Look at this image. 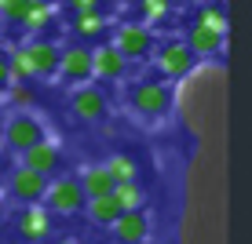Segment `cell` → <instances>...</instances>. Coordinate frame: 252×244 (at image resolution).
I'll list each match as a JSON object with an SVG mask.
<instances>
[{"label": "cell", "instance_id": "f546056e", "mask_svg": "<svg viewBox=\"0 0 252 244\" xmlns=\"http://www.w3.org/2000/svg\"><path fill=\"white\" fill-rule=\"evenodd\" d=\"M7 215H11V212H7V200L0 197V230H4V226H7Z\"/></svg>", "mask_w": 252, "mask_h": 244}, {"label": "cell", "instance_id": "ffe728a7", "mask_svg": "<svg viewBox=\"0 0 252 244\" xmlns=\"http://www.w3.org/2000/svg\"><path fill=\"white\" fill-rule=\"evenodd\" d=\"M106 171L114 175L117 186H121V182H139V161L132 153H114L106 161Z\"/></svg>", "mask_w": 252, "mask_h": 244}, {"label": "cell", "instance_id": "f1b7e54d", "mask_svg": "<svg viewBox=\"0 0 252 244\" xmlns=\"http://www.w3.org/2000/svg\"><path fill=\"white\" fill-rule=\"evenodd\" d=\"M7 171H11V161H4V157H0V190H4V179H7Z\"/></svg>", "mask_w": 252, "mask_h": 244}, {"label": "cell", "instance_id": "4316f807", "mask_svg": "<svg viewBox=\"0 0 252 244\" xmlns=\"http://www.w3.org/2000/svg\"><path fill=\"white\" fill-rule=\"evenodd\" d=\"M69 11H92V7H99V0H66Z\"/></svg>", "mask_w": 252, "mask_h": 244}, {"label": "cell", "instance_id": "ba28073f", "mask_svg": "<svg viewBox=\"0 0 252 244\" xmlns=\"http://www.w3.org/2000/svg\"><path fill=\"white\" fill-rule=\"evenodd\" d=\"M59 81L69 84V88H77V84H88L92 81V48L81 44V40H69L63 44L59 51Z\"/></svg>", "mask_w": 252, "mask_h": 244}, {"label": "cell", "instance_id": "4dcf8cb0", "mask_svg": "<svg viewBox=\"0 0 252 244\" xmlns=\"http://www.w3.org/2000/svg\"><path fill=\"white\" fill-rule=\"evenodd\" d=\"M0 146H4V135H0Z\"/></svg>", "mask_w": 252, "mask_h": 244}, {"label": "cell", "instance_id": "3957f363", "mask_svg": "<svg viewBox=\"0 0 252 244\" xmlns=\"http://www.w3.org/2000/svg\"><path fill=\"white\" fill-rule=\"evenodd\" d=\"M0 135H4L7 150H11L15 157H22L26 150H33L37 142L48 138V124L33 109H11V117L0 124Z\"/></svg>", "mask_w": 252, "mask_h": 244}, {"label": "cell", "instance_id": "6da1fadb", "mask_svg": "<svg viewBox=\"0 0 252 244\" xmlns=\"http://www.w3.org/2000/svg\"><path fill=\"white\" fill-rule=\"evenodd\" d=\"M128 109L135 113V117L143 120H164L172 109H176V88H172L168 81H161V77H150V81H135L132 91H128Z\"/></svg>", "mask_w": 252, "mask_h": 244}, {"label": "cell", "instance_id": "30bf717a", "mask_svg": "<svg viewBox=\"0 0 252 244\" xmlns=\"http://www.w3.org/2000/svg\"><path fill=\"white\" fill-rule=\"evenodd\" d=\"M69 113H73L81 124H99L102 117L110 113V102H106V91L95 88V84H77L69 88Z\"/></svg>", "mask_w": 252, "mask_h": 244}, {"label": "cell", "instance_id": "9c48e42d", "mask_svg": "<svg viewBox=\"0 0 252 244\" xmlns=\"http://www.w3.org/2000/svg\"><path fill=\"white\" fill-rule=\"evenodd\" d=\"M19 164L30 168V171H37V175H44V179H55V175L66 171V150H63V142H55V138L48 135L44 142H37L33 150H26L19 157Z\"/></svg>", "mask_w": 252, "mask_h": 244}, {"label": "cell", "instance_id": "484cf974", "mask_svg": "<svg viewBox=\"0 0 252 244\" xmlns=\"http://www.w3.org/2000/svg\"><path fill=\"white\" fill-rule=\"evenodd\" d=\"M7 88H11V77H7V58L0 55V99H4Z\"/></svg>", "mask_w": 252, "mask_h": 244}, {"label": "cell", "instance_id": "5b68a950", "mask_svg": "<svg viewBox=\"0 0 252 244\" xmlns=\"http://www.w3.org/2000/svg\"><path fill=\"white\" fill-rule=\"evenodd\" d=\"M154 66H158L161 81L168 84H183L197 73V58L183 40H164L161 48H154Z\"/></svg>", "mask_w": 252, "mask_h": 244}, {"label": "cell", "instance_id": "d4e9b609", "mask_svg": "<svg viewBox=\"0 0 252 244\" xmlns=\"http://www.w3.org/2000/svg\"><path fill=\"white\" fill-rule=\"evenodd\" d=\"M30 7H33L30 0H0V19L22 26V19H26V11H30Z\"/></svg>", "mask_w": 252, "mask_h": 244}, {"label": "cell", "instance_id": "4fadbf2b", "mask_svg": "<svg viewBox=\"0 0 252 244\" xmlns=\"http://www.w3.org/2000/svg\"><path fill=\"white\" fill-rule=\"evenodd\" d=\"M125 73H128V62L110 40H102V44L92 48V77L114 84V81H125Z\"/></svg>", "mask_w": 252, "mask_h": 244}, {"label": "cell", "instance_id": "83f0119b", "mask_svg": "<svg viewBox=\"0 0 252 244\" xmlns=\"http://www.w3.org/2000/svg\"><path fill=\"white\" fill-rule=\"evenodd\" d=\"M48 244H84V241H81V237H69V233H55Z\"/></svg>", "mask_w": 252, "mask_h": 244}, {"label": "cell", "instance_id": "603a6c76", "mask_svg": "<svg viewBox=\"0 0 252 244\" xmlns=\"http://www.w3.org/2000/svg\"><path fill=\"white\" fill-rule=\"evenodd\" d=\"M194 22L205 26V29H212V33H223V37H227V11H223L220 4H201Z\"/></svg>", "mask_w": 252, "mask_h": 244}, {"label": "cell", "instance_id": "44dd1931", "mask_svg": "<svg viewBox=\"0 0 252 244\" xmlns=\"http://www.w3.org/2000/svg\"><path fill=\"white\" fill-rule=\"evenodd\" d=\"M4 58H7V77H11V84H30L33 81V69H30V58H26L22 44H15L11 55H4Z\"/></svg>", "mask_w": 252, "mask_h": 244}, {"label": "cell", "instance_id": "cb8c5ba5", "mask_svg": "<svg viewBox=\"0 0 252 244\" xmlns=\"http://www.w3.org/2000/svg\"><path fill=\"white\" fill-rule=\"evenodd\" d=\"M4 102L11 109H33L37 106V91H33V84H11L4 91Z\"/></svg>", "mask_w": 252, "mask_h": 244}, {"label": "cell", "instance_id": "9a60e30c", "mask_svg": "<svg viewBox=\"0 0 252 244\" xmlns=\"http://www.w3.org/2000/svg\"><path fill=\"white\" fill-rule=\"evenodd\" d=\"M84 222L92 226V230H110L117 219H121V204H117V197L114 193H106V197H88V204H84Z\"/></svg>", "mask_w": 252, "mask_h": 244}, {"label": "cell", "instance_id": "5bb4252c", "mask_svg": "<svg viewBox=\"0 0 252 244\" xmlns=\"http://www.w3.org/2000/svg\"><path fill=\"white\" fill-rule=\"evenodd\" d=\"M150 215L146 212H121V219L110 226L114 233V244H150Z\"/></svg>", "mask_w": 252, "mask_h": 244}, {"label": "cell", "instance_id": "8992f818", "mask_svg": "<svg viewBox=\"0 0 252 244\" xmlns=\"http://www.w3.org/2000/svg\"><path fill=\"white\" fill-rule=\"evenodd\" d=\"M44 190H48V179L37 175V171H30V168H22V164H11V171H7V179H4V200H11V204H19V208L40 204V200H44Z\"/></svg>", "mask_w": 252, "mask_h": 244}, {"label": "cell", "instance_id": "52a82bcc", "mask_svg": "<svg viewBox=\"0 0 252 244\" xmlns=\"http://www.w3.org/2000/svg\"><path fill=\"white\" fill-rule=\"evenodd\" d=\"M121 55H125V62H146V58L154 55V29L143 22H121L114 29V40H110Z\"/></svg>", "mask_w": 252, "mask_h": 244}, {"label": "cell", "instance_id": "277c9868", "mask_svg": "<svg viewBox=\"0 0 252 244\" xmlns=\"http://www.w3.org/2000/svg\"><path fill=\"white\" fill-rule=\"evenodd\" d=\"M40 204L48 208L55 219H73V215L84 212V204H88V193L81 190V182H77V175H69V171H63V175L48 179V190H44V200Z\"/></svg>", "mask_w": 252, "mask_h": 244}, {"label": "cell", "instance_id": "7c38bea8", "mask_svg": "<svg viewBox=\"0 0 252 244\" xmlns=\"http://www.w3.org/2000/svg\"><path fill=\"white\" fill-rule=\"evenodd\" d=\"M26 48V58H30V69H33V77H55L59 73V51H63V44L59 40H48V37H37V40H30V44H22Z\"/></svg>", "mask_w": 252, "mask_h": 244}, {"label": "cell", "instance_id": "7402d4cb", "mask_svg": "<svg viewBox=\"0 0 252 244\" xmlns=\"http://www.w3.org/2000/svg\"><path fill=\"white\" fill-rule=\"evenodd\" d=\"M139 15H143V26H161L172 19V0H135Z\"/></svg>", "mask_w": 252, "mask_h": 244}, {"label": "cell", "instance_id": "7a4b0ae2", "mask_svg": "<svg viewBox=\"0 0 252 244\" xmlns=\"http://www.w3.org/2000/svg\"><path fill=\"white\" fill-rule=\"evenodd\" d=\"M7 222H11L15 244H48L59 233V219L48 212L44 204L19 208L15 215H7Z\"/></svg>", "mask_w": 252, "mask_h": 244}, {"label": "cell", "instance_id": "ac0fdd59", "mask_svg": "<svg viewBox=\"0 0 252 244\" xmlns=\"http://www.w3.org/2000/svg\"><path fill=\"white\" fill-rule=\"evenodd\" d=\"M121 212H143L146 204H150V190L143 186V182H121V186L114 190Z\"/></svg>", "mask_w": 252, "mask_h": 244}, {"label": "cell", "instance_id": "e0dca14e", "mask_svg": "<svg viewBox=\"0 0 252 244\" xmlns=\"http://www.w3.org/2000/svg\"><path fill=\"white\" fill-rule=\"evenodd\" d=\"M77 182H81V190L88 197H106V193L117 190V182L106 171V164H84V168L77 171Z\"/></svg>", "mask_w": 252, "mask_h": 244}, {"label": "cell", "instance_id": "8fae6325", "mask_svg": "<svg viewBox=\"0 0 252 244\" xmlns=\"http://www.w3.org/2000/svg\"><path fill=\"white\" fill-rule=\"evenodd\" d=\"M183 44L194 51L197 62H220L223 51H227V37H223V33H212V29H205V26L194 22V26L187 29Z\"/></svg>", "mask_w": 252, "mask_h": 244}, {"label": "cell", "instance_id": "2e32d148", "mask_svg": "<svg viewBox=\"0 0 252 244\" xmlns=\"http://www.w3.org/2000/svg\"><path fill=\"white\" fill-rule=\"evenodd\" d=\"M73 37L81 40H102L106 37V29H110V19L99 11V7H92V11H73Z\"/></svg>", "mask_w": 252, "mask_h": 244}, {"label": "cell", "instance_id": "d6986e66", "mask_svg": "<svg viewBox=\"0 0 252 244\" xmlns=\"http://www.w3.org/2000/svg\"><path fill=\"white\" fill-rule=\"evenodd\" d=\"M55 15H59V4L55 0H40V4H33L30 11H26V19H22V26L30 33H44L51 22H55Z\"/></svg>", "mask_w": 252, "mask_h": 244}]
</instances>
